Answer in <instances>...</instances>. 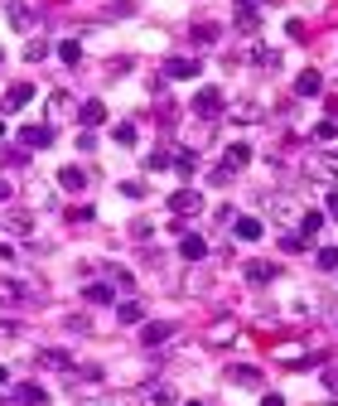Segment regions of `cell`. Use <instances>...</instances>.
<instances>
[{
  "label": "cell",
  "mask_w": 338,
  "mask_h": 406,
  "mask_svg": "<svg viewBox=\"0 0 338 406\" xmlns=\"http://www.w3.org/2000/svg\"><path fill=\"white\" fill-rule=\"evenodd\" d=\"M198 208H203V194H198V189H179V194H169V213H179V218H184V213H198Z\"/></svg>",
  "instance_id": "obj_3"
},
{
  "label": "cell",
  "mask_w": 338,
  "mask_h": 406,
  "mask_svg": "<svg viewBox=\"0 0 338 406\" xmlns=\"http://www.w3.org/2000/svg\"><path fill=\"white\" fill-rule=\"evenodd\" d=\"M78 116H83V131H92V126H102V121H107V106H102V102H83V111H78Z\"/></svg>",
  "instance_id": "obj_15"
},
{
  "label": "cell",
  "mask_w": 338,
  "mask_h": 406,
  "mask_svg": "<svg viewBox=\"0 0 338 406\" xmlns=\"http://www.w3.org/2000/svg\"><path fill=\"white\" fill-rule=\"evenodd\" d=\"M319 92H324V73L305 68V73L295 78V97H319Z\"/></svg>",
  "instance_id": "obj_4"
},
{
  "label": "cell",
  "mask_w": 338,
  "mask_h": 406,
  "mask_svg": "<svg viewBox=\"0 0 338 406\" xmlns=\"http://www.w3.org/2000/svg\"><path fill=\"white\" fill-rule=\"evenodd\" d=\"M5 10H10L15 29H29V24H34V10H29V0H5Z\"/></svg>",
  "instance_id": "obj_14"
},
{
  "label": "cell",
  "mask_w": 338,
  "mask_h": 406,
  "mask_svg": "<svg viewBox=\"0 0 338 406\" xmlns=\"http://www.w3.org/2000/svg\"><path fill=\"white\" fill-rule=\"evenodd\" d=\"M0 300H24V291L15 281H0Z\"/></svg>",
  "instance_id": "obj_35"
},
{
  "label": "cell",
  "mask_w": 338,
  "mask_h": 406,
  "mask_svg": "<svg viewBox=\"0 0 338 406\" xmlns=\"http://www.w3.org/2000/svg\"><path fill=\"white\" fill-rule=\"evenodd\" d=\"M116 319H121V324H140V319H145V304L140 300H121L116 304Z\"/></svg>",
  "instance_id": "obj_16"
},
{
  "label": "cell",
  "mask_w": 338,
  "mask_h": 406,
  "mask_svg": "<svg viewBox=\"0 0 338 406\" xmlns=\"http://www.w3.org/2000/svg\"><path fill=\"white\" fill-rule=\"evenodd\" d=\"M10 232H19V237L34 232V218H29V213H10Z\"/></svg>",
  "instance_id": "obj_29"
},
{
  "label": "cell",
  "mask_w": 338,
  "mask_h": 406,
  "mask_svg": "<svg viewBox=\"0 0 338 406\" xmlns=\"http://www.w3.org/2000/svg\"><path fill=\"white\" fill-rule=\"evenodd\" d=\"M5 199H10V184H5V179H0V203H5Z\"/></svg>",
  "instance_id": "obj_42"
},
{
  "label": "cell",
  "mask_w": 338,
  "mask_h": 406,
  "mask_svg": "<svg viewBox=\"0 0 338 406\" xmlns=\"http://www.w3.org/2000/svg\"><path fill=\"white\" fill-rule=\"evenodd\" d=\"M121 194H126V199H145V184H135V179H130V184H121Z\"/></svg>",
  "instance_id": "obj_38"
},
{
  "label": "cell",
  "mask_w": 338,
  "mask_h": 406,
  "mask_svg": "<svg viewBox=\"0 0 338 406\" xmlns=\"http://www.w3.org/2000/svg\"><path fill=\"white\" fill-rule=\"evenodd\" d=\"M39 363H44V368H68V373H78V368H73V358H68L63 348H44V353H39Z\"/></svg>",
  "instance_id": "obj_20"
},
{
  "label": "cell",
  "mask_w": 338,
  "mask_h": 406,
  "mask_svg": "<svg viewBox=\"0 0 338 406\" xmlns=\"http://www.w3.org/2000/svg\"><path fill=\"white\" fill-rule=\"evenodd\" d=\"M237 5H251V10H256V5H266V0H237Z\"/></svg>",
  "instance_id": "obj_43"
},
{
  "label": "cell",
  "mask_w": 338,
  "mask_h": 406,
  "mask_svg": "<svg viewBox=\"0 0 338 406\" xmlns=\"http://www.w3.org/2000/svg\"><path fill=\"white\" fill-rule=\"evenodd\" d=\"M58 58H63L68 68H78V63H83V44H78V39H63V44H58Z\"/></svg>",
  "instance_id": "obj_22"
},
{
  "label": "cell",
  "mask_w": 338,
  "mask_h": 406,
  "mask_svg": "<svg viewBox=\"0 0 338 406\" xmlns=\"http://www.w3.org/2000/svg\"><path fill=\"white\" fill-rule=\"evenodd\" d=\"M237 29H242V34H256V29H261V15H256L251 5H237Z\"/></svg>",
  "instance_id": "obj_17"
},
{
  "label": "cell",
  "mask_w": 338,
  "mask_h": 406,
  "mask_svg": "<svg viewBox=\"0 0 338 406\" xmlns=\"http://www.w3.org/2000/svg\"><path fill=\"white\" fill-rule=\"evenodd\" d=\"M58 184H63L68 194H83V189H87V170H83V165H63V170H58Z\"/></svg>",
  "instance_id": "obj_5"
},
{
  "label": "cell",
  "mask_w": 338,
  "mask_h": 406,
  "mask_svg": "<svg viewBox=\"0 0 338 406\" xmlns=\"http://www.w3.org/2000/svg\"><path fill=\"white\" fill-rule=\"evenodd\" d=\"M324 232V213L319 208H310V213H300V237L310 242V237H319Z\"/></svg>",
  "instance_id": "obj_13"
},
{
  "label": "cell",
  "mask_w": 338,
  "mask_h": 406,
  "mask_svg": "<svg viewBox=\"0 0 338 406\" xmlns=\"http://www.w3.org/2000/svg\"><path fill=\"white\" fill-rule=\"evenodd\" d=\"M189 39H194L198 49H208V44H218V24H194V29H189Z\"/></svg>",
  "instance_id": "obj_21"
},
{
  "label": "cell",
  "mask_w": 338,
  "mask_h": 406,
  "mask_svg": "<svg viewBox=\"0 0 338 406\" xmlns=\"http://www.w3.org/2000/svg\"><path fill=\"white\" fill-rule=\"evenodd\" d=\"M92 218H97V213H92L87 203H83V208H68V222H92Z\"/></svg>",
  "instance_id": "obj_34"
},
{
  "label": "cell",
  "mask_w": 338,
  "mask_h": 406,
  "mask_svg": "<svg viewBox=\"0 0 338 406\" xmlns=\"http://www.w3.org/2000/svg\"><path fill=\"white\" fill-rule=\"evenodd\" d=\"M280 247H285V252H300V247H305V237H300V232H285V237H280Z\"/></svg>",
  "instance_id": "obj_36"
},
{
  "label": "cell",
  "mask_w": 338,
  "mask_h": 406,
  "mask_svg": "<svg viewBox=\"0 0 338 406\" xmlns=\"http://www.w3.org/2000/svg\"><path fill=\"white\" fill-rule=\"evenodd\" d=\"M5 382H10V373H5V368H0V387H5Z\"/></svg>",
  "instance_id": "obj_44"
},
{
  "label": "cell",
  "mask_w": 338,
  "mask_h": 406,
  "mask_svg": "<svg viewBox=\"0 0 338 406\" xmlns=\"http://www.w3.org/2000/svg\"><path fill=\"white\" fill-rule=\"evenodd\" d=\"M169 334H174V324H160V319H150V324L140 329V343H145V348H160V343H169Z\"/></svg>",
  "instance_id": "obj_7"
},
{
  "label": "cell",
  "mask_w": 338,
  "mask_h": 406,
  "mask_svg": "<svg viewBox=\"0 0 338 406\" xmlns=\"http://www.w3.org/2000/svg\"><path fill=\"white\" fill-rule=\"evenodd\" d=\"M112 295H116V291H112V286H102V281L83 291V300H87V304H112Z\"/></svg>",
  "instance_id": "obj_23"
},
{
  "label": "cell",
  "mask_w": 338,
  "mask_h": 406,
  "mask_svg": "<svg viewBox=\"0 0 338 406\" xmlns=\"http://www.w3.org/2000/svg\"><path fill=\"white\" fill-rule=\"evenodd\" d=\"M329 111H334V121H338V102H334V106H329Z\"/></svg>",
  "instance_id": "obj_45"
},
{
  "label": "cell",
  "mask_w": 338,
  "mask_h": 406,
  "mask_svg": "<svg viewBox=\"0 0 338 406\" xmlns=\"http://www.w3.org/2000/svg\"><path fill=\"white\" fill-rule=\"evenodd\" d=\"M24 58H29V63L49 58V44H44V39H29V44H24Z\"/></svg>",
  "instance_id": "obj_26"
},
{
  "label": "cell",
  "mask_w": 338,
  "mask_h": 406,
  "mask_svg": "<svg viewBox=\"0 0 338 406\" xmlns=\"http://www.w3.org/2000/svg\"><path fill=\"white\" fill-rule=\"evenodd\" d=\"M232 237H242V242H256V237H261V222H256V218H237V222H232Z\"/></svg>",
  "instance_id": "obj_19"
},
{
  "label": "cell",
  "mask_w": 338,
  "mask_h": 406,
  "mask_svg": "<svg viewBox=\"0 0 338 406\" xmlns=\"http://www.w3.org/2000/svg\"><path fill=\"white\" fill-rule=\"evenodd\" d=\"M194 116L218 121V116H223V92H218V88H198V92H194Z\"/></svg>",
  "instance_id": "obj_1"
},
{
  "label": "cell",
  "mask_w": 338,
  "mask_h": 406,
  "mask_svg": "<svg viewBox=\"0 0 338 406\" xmlns=\"http://www.w3.org/2000/svg\"><path fill=\"white\" fill-rule=\"evenodd\" d=\"M232 382L237 387H261V373L256 368H232Z\"/></svg>",
  "instance_id": "obj_25"
},
{
  "label": "cell",
  "mask_w": 338,
  "mask_h": 406,
  "mask_svg": "<svg viewBox=\"0 0 338 406\" xmlns=\"http://www.w3.org/2000/svg\"><path fill=\"white\" fill-rule=\"evenodd\" d=\"M112 140H116V145H135V121H116Z\"/></svg>",
  "instance_id": "obj_24"
},
{
  "label": "cell",
  "mask_w": 338,
  "mask_h": 406,
  "mask_svg": "<svg viewBox=\"0 0 338 406\" xmlns=\"http://www.w3.org/2000/svg\"><path fill=\"white\" fill-rule=\"evenodd\" d=\"M338 136V121L334 116H329V121H319V126H314V140H334Z\"/></svg>",
  "instance_id": "obj_30"
},
{
  "label": "cell",
  "mask_w": 338,
  "mask_h": 406,
  "mask_svg": "<svg viewBox=\"0 0 338 406\" xmlns=\"http://www.w3.org/2000/svg\"><path fill=\"white\" fill-rule=\"evenodd\" d=\"M0 136H5V121H0Z\"/></svg>",
  "instance_id": "obj_46"
},
{
  "label": "cell",
  "mask_w": 338,
  "mask_h": 406,
  "mask_svg": "<svg viewBox=\"0 0 338 406\" xmlns=\"http://www.w3.org/2000/svg\"><path fill=\"white\" fill-rule=\"evenodd\" d=\"M150 406H174V392H169V387H155V392H150Z\"/></svg>",
  "instance_id": "obj_33"
},
{
  "label": "cell",
  "mask_w": 338,
  "mask_h": 406,
  "mask_svg": "<svg viewBox=\"0 0 338 406\" xmlns=\"http://www.w3.org/2000/svg\"><path fill=\"white\" fill-rule=\"evenodd\" d=\"M251 63H256V68H280V49L256 44V49H251Z\"/></svg>",
  "instance_id": "obj_18"
},
{
  "label": "cell",
  "mask_w": 338,
  "mask_h": 406,
  "mask_svg": "<svg viewBox=\"0 0 338 406\" xmlns=\"http://www.w3.org/2000/svg\"><path fill=\"white\" fill-rule=\"evenodd\" d=\"M198 68H203L198 58H169L164 63V78H198Z\"/></svg>",
  "instance_id": "obj_9"
},
{
  "label": "cell",
  "mask_w": 338,
  "mask_h": 406,
  "mask_svg": "<svg viewBox=\"0 0 338 406\" xmlns=\"http://www.w3.org/2000/svg\"><path fill=\"white\" fill-rule=\"evenodd\" d=\"M324 387H329V392L338 397V368H329V373H324Z\"/></svg>",
  "instance_id": "obj_39"
},
{
  "label": "cell",
  "mask_w": 338,
  "mask_h": 406,
  "mask_svg": "<svg viewBox=\"0 0 338 406\" xmlns=\"http://www.w3.org/2000/svg\"><path fill=\"white\" fill-rule=\"evenodd\" d=\"M150 232H155V222H150V218H135V222H130V237H140V242H145Z\"/></svg>",
  "instance_id": "obj_31"
},
{
  "label": "cell",
  "mask_w": 338,
  "mask_h": 406,
  "mask_svg": "<svg viewBox=\"0 0 338 406\" xmlns=\"http://www.w3.org/2000/svg\"><path fill=\"white\" fill-rule=\"evenodd\" d=\"M5 165H24V150H0V170Z\"/></svg>",
  "instance_id": "obj_37"
},
{
  "label": "cell",
  "mask_w": 338,
  "mask_h": 406,
  "mask_svg": "<svg viewBox=\"0 0 338 406\" xmlns=\"http://www.w3.org/2000/svg\"><path fill=\"white\" fill-rule=\"evenodd\" d=\"M189 406H203V402H189Z\"/></svg>",
  "instance_id": "obj_47"
},
{
  "label": "cell",
  "mask_w": 338,
  "mask_h": 406,
  "mask_svg": "<svg viewBox=\"0 0 338 406\" xmlns=\"http://www.w3.org/2000/svg\"><path fill=\"white\" fill-rule=\"evenodd\" d=\"M29 97H34V88H29V83H15L0 106H5V111H19V106H29Z\"/></svg>",
  "instance_id": "obj_12"
},
{
  "label": "cell",
  "mask_w": 338,
  "mask_h": 406,
  "mask_svg": "<svg viewBox=\"0 0 338 406\" xmlns=\"http://www.w3.org/2000/svg\"><path fill=\"white\" fill-rule=\"evenodd\" d=\"M329 213H334V218H338V189H334V194H329Z\"/></svg>",
  "instance_id": "obj_41"
},
{
  "label": "cell",
  "mask_w": 338,
  "mask_h": 406,
  "mask_svg": "<svg viewBox=\"0 0 338 406\" xmlns=\"http://www.w3.org/2000/svg\"><path fill=\"white\" fill-rule=\"evenodd\" d=\"M261 406H285V402H280V397H276V392H271V397H261Z\"/></svg>",
  "instance_id": "obj_40"
},
{
  "label": "cell",
  "mask_w": 338,
  "mask_h": 406,
  "mask_svg": "<svg viewBox=\"0 0 338 406\" xmlns=\"http://www.w3.org/2000/svg\"><path fill=\"white\" fill-rule=\"evenodd\" d=\"M179 257H184V261H203V257H208V242H203L198 232H184V237H179Z\"/></svg>",
  "instance_id": "obj_6"
},
{
  "label": "cell",
  "mask_w": 338,
  "mask_h": 406,
  "mask_svg": "<svg viewBox=\"0 0 338 406\" xmlns=\"http://www.w3.org/2000/svg\"><path fill=\"white\" fill-rule=\"evenodd\" d=\"M223 165H227V170H246V165H251V145L232 140V145H227V155H223Z\"/></svg>",
  "instance_id": "obj_11"
},
{
  "label": "cell",
  "mask_w": 338,
  "mask_h": 406,
  "mask_svg": "<svg viewBox=\"0 0 338 406\" xmlns=\"http://www.w3.org/2000/svg\"><path fill=\"white\" fill-rule=\"evenodd\" d=\"M164 165H174L169 150H150V155H145V170H164Z\"/></svg>",
  "instance_id": "obj_27"
},
{
  "label": "cell",
  "mask_w": 338,
  "mask_h": 406,
  "mask_svg": "<svg viewBox=\"0 0 338 406\" xmlns=\"http://www.w3.org/2000/svg\"><path fill=\"white\" fill-rule=\"evenodd\" d=\"M19 145L24 150H49L53 145V126H24L19 131Z\"/></svg>",
  "instance_id": "obj_2"
},
{
  "label": "cell",
  "mask_w": 338,
  "mask_h": 406,
  "mask_svg": "<svg viewBox=\"0 0 338 406\" xmlns=\"http://www.w3.org/2000/svg\"><path fill=\"white\" fill-rule=\"evenodd\" d=\"M15 397H19V406H49V392H44L39 382H19Z\"/></svg>",
  "instance_id": "obj_8"
},
{
  "label": "cell",
  "mask_w": 338,
  "mask_h": 406,
  "mask_svg": "<svg viewBox=\"0 0 338 406\" xmlns=\"http://www.w3.org/2000/svg\"><path fill=\"white\" fill-rule=\"evenodd\" d=\"M194 165H198V160H194V150H179V155H174V170H179L184 179L194 174Z\"/></svg>",
  "instance_id": "obj_28"
},
{
  "label": "cell",
  "mask_w": 338,
  "mask_h": 406,
  "mask_svg": "<svg viewBox=\"0 0 338 406\" xmlns=\"http://www.w3.org/2000/svg\"><path fill=\"white\" fill-rule=\"evenodd\" d=\"M246 281L251 286H271L276 281V261H246Z\"/></svg>",
  "instance_id": "obj_10"
},
{
  "label": "cell",
  "mask_w": 338,
  "mask_h": 406,
  "mask_svg": "<svg viewBox=\"0 0 338 406\" xmlns=\"http://www.w3.org/2000/svg\"><path fill=\"white\" fill-rule=\"evenodd\" d=\"M319 266H324V271H338V247H324V252H319Z\"/></svg>",
  "instance_id": "obj_32"
}]
</instances>
